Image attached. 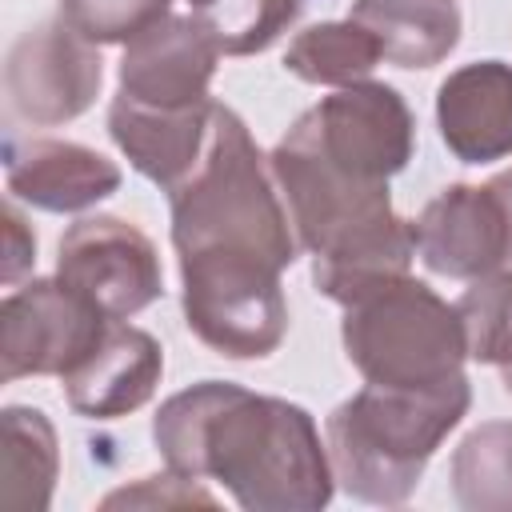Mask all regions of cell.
Segmentation results:
<instances>
[{
	"mask_svg": "<svg viewBox=\"0 0 512 512\" xmlns=\"http://www.w3.org/2000/svg\"><path fill=\"white\" fill-rule=\"evenodd\" d=\"M152 440L172 472L224 484L244 512H320L336 488L316 420L292 400L228 380L168 396Z\"/></svg>",
	"mask_w": 512,
	"mask_h": 512,
	"instance_id": "6da1fadb",
	"label": "cell"
},
{
	"mask_svg": "<svg viewBox=\"0 0 512 512\" xmlns=\"http://www.w3.org/2000/svg\"><path fill=\"white\" fill-rule=\"evenodd\" d=\"M272 184L268 156L256 148L248 124L216 100L204 156L168 192L176 256H244L284 272L300 256V240Z\"/></svg>",
	"mask_w": 512,
	"mask_h": 512,
	"instance_id": "7a4b0ae2",
	"label": "cell"
},
{
	"mask_svg": "<svg viewBox=\"0 0 512 512\" xmlns=\"http://www.w3.org/2000/svg\"><path fill=\"white\" fill-rule=\"evenodd\" d=\"M472 404L468 376L440 388L364 384L324 420V444L336 484L364 504H404L444 436Z\"/></svg>",
	"mask_w": 512,
	"mask_h": 512,
	"instance_id": "3957f363",
	"label": "cell"
},
{
	"mask_svg": "<svg viewBox=\"0 0 512 512\" xmlns=\"http://www.w3.org/2000/svg\"><path fill=\"white\" fill-rule=\"evenodd\" d=\"M340 340L352 368L388 388H440L464 376L468 360L456 304L408 272L344 304Z\"/></svg>",
	"mask_w": 512,
	"mask_h": 512,
	"instance_id": "277c9868",
	"label": "cell"
},
{
	"mask_svg": "<svg viewBox=\"0 0 512 512\" xmlns=\"http://www.w3.org/2000/svg\"><path fill=\"white\" fill-rule=\"evenodd\" d=\"M180 304L188 332L228 360H264L288 332L280 268L244 256L180 260Z\"/></svg>",
	"mask_w": 512,
	"mask_h": 512,
	"instance_id": "5b68a950",
	"label": "cell"
},
{
	"mask_svg": "<svg viewBox=\"0 0 512 512\" xmlns=\"http://www.w3.org/2000/svg\"><path fill=\"white\" fill-rule=\"evenodd\" d=\"M112 316L64 280H28L0 304V380L68 376L104 336Z\"/></svg>",
	"mask_w": 512,
	"mask_h": 512,
	"instance_id": "8992f818",
	"label": "cell"
},
{
	"mask_svg": "<svg viewBox=\"0 0 512 512\" xmlns=\"http://www.w3.org/2000/svg\"><path fill=\"white\" fill-rule=\"evenodd\" d=\"M296 124L336 168L360 180H392L416 148V120L404 96L380 80L336 88Z\"/></svg>",
	"mask_w": 512,
	"mask_h": 512,
	"instance_id": "52a82bcc",
	"label": "cell"
},
{
	"mask_svg": "<svg viewBox=\"0 0 512 512\" xmlns=\"http://www.w3.org/2000/svg\"><path fill=\"white\" fill-rule=\"evenodd\" d=\"M56 280L112 320L144 312L164 292L156 244L120 216H80L60 236Z\"/></svg>",
	"mask_w": 512,
	"mask_h": 512,
	"instance_id": "ba28073f",
	"label": "cell"
},
{
	"mask_svg": "<svg viewBox=\"0 0 512 512\" xmlns=\"http://www.w3.org/2000/svg\"><path fill=\"white\" fill-rule=\"evenodd\" d=\"M104 84L96 44L76 36L64 20L28 28L4 60V96L12 116L36 128L68 124L88 112Z\"/></svg>",
	"mask_w": 512,
	"mask_h": 512,
	"instance_id": "9c48e42d",
	"label": "cell"
},
{
	"mask_svg": "<svg viewBox=\"0 0 512 512\" xmlns=\"http://www.w3.org/2000/svg\"><path fill=\"white\" fill-rule=\"evenodd\" d=\"M220 44L200 16H164L124 44L120 92L152 108L204 104L220 64Z\"/></svg>",
	"mask_w": 512,
	"mask_h": 512,
	"instance_id": "30bf717a",
	"label": "cell"
},
{
	"mask_svg": "<svg viewBox=\"0 0 512 512\" xmlns=\"http://www.w3.org/2000/svg\"><path fill=\"white\" fill-rule=\"evenodd\" d=\"M416 256L448 280H476L508 264V224L488 184H448L412 220Z\"/></svg>",
	"mask_w": 512,
	"mask_h": 512,
	"instance_id": "8fae6325",
	"label": "cell"
},
{
	"mask_svg": "<svg viewBox=\"0 0 512 512\" xmlns=\"http://www.w3.org/2000/svg\"><path fill=\"white\" fill-rule=\"evenodd\" d=\"M8 192L40 212H84L120 188V168L76 140L4 136Z\"/></svg>",
	"mask_w": 512,
	"mask_h": 512,
	"instance_id": "7c38bea8",
	"label": "cell"
},
{
	"mask_svg": "<svg viewBox=\"0 0 512 512\" xmlns=\"http://www.w3.org/2000/svg\"><path fill=\"white\" fill-rule=\"evenodd\" d=\"M160 372H164V352L156 336L136 324L108 320L100 344L60 380L72 412L88 420H116L152 400Z\"/></svg>",
	"mask_w": 512,
	"mask_h": 512,
	"instance_id": "4fadbf2b",
	"label": "cell"
},
{
	"mask_svg": "<svg viewBox=\"0 0 512 512\" xmlns=\"http://www.w3.org/2000/svg\"><path fill=\"white\" fill-rule=\"evenodd\" d=\"M436 124L460 164L512 156V64L476 60L448 72L436 88Z\"/></svg>",
	"mask_w": 512,
	"mask_h": 512,
	"instance_id": "5bb4252c",
	"label": "cell"
},
{
	"mask_svg": "<svg viewBox=\"0 0 512 512\" xmlns=\"http://www.w3.org/2000/svg\"><path fill=\"white\" fill-rule=\"evenodd\" d=\"M212 108L216 100L188 108H152L116 92L108 108V132L140 176L172 192L204 156L212 132Z\"/></svg>",
	"mask_w": 512,
	"mask_h": 512,
	"instance_id": "9a60e30c",
	"label": "cell"
},
{
	"mask_svg": "<svg viewBox=\"0 0 512 512\" xmlns=\"http://www.w3.org/2000/svg\"><path fill=\"white\" fill-rule=\"evenodd\" d=\"M348 16L376 36L396 68H432L460 44L456 0H352Z\"/></svg>",
	"mask_w": 512,
	"mask_h": 512,
	"instance_id": "2e32d148",
	"label": "cell"
},
{
	"mask_svg": "<svg viewBox=\"0 0 512 512\" xmlns=\"http://www.w3.org/2000/svg\"><path fill=\"white\" fill-rule=\"evenodd\" d=\"M4 424V488L0 504L12 512H44L52 504V488L60 476L56 428L40 408L8 404L0 412Z\"/></svg>",
	"mask_w": 512,
	"mask_h": 512,
	"instance_id": "e0dca14e",
	"label": "cell"
},
{
	"mask_svg": "<svg viewBox=\"0 0 512 512\" xmlns=\"http://www.w3.org/2000/svg\"><path fill=\"white\" fill-rule=\"evenodd\" d=\"M384 60L376 36L360 28L352 16L348 20H324L292 36L284 52V68L300 76L304 84H324V88H348L372 76V68Z\"/></svg>",
	"mask_w": 512,
	"mask_h": 512,
	"instance_id": "ac0fdd59",
	"label": "cell"
},
{
	"mask_svg": "<svg viewBox=\"0 0 512 512\" xmlns=\"http://www.w3.org/2000/svg\"><path fill=\"white\" fill-rule=\"evenodd\" d=\"M452 496L464 512H512V420H488L460 440Z\"/></svg>",
	"mask_w": 512,
	"mask_h": 512,
	"instance_id": "d6986e66",
	"label": "cell"
},
{
	"mask_svg": "<svg viewBox=\"0 0 512 512\" xmlns=\"http://www.w3.org/2000/svg\"><path fill=\"white\" fill-rule=\"evenodd\" d=\"M468 356L480 364H512V272L496 268L488 276L468 280L464 296L456 300Z\"/></svg>",
	"mask_w": 512,
	"mask_h": 512,
	"instance_id": "ffe728a7",
	"label": "cell"
},
{
	"mask_svg": "<svg viewBox=\"0 0 512 512\" xmlns=\"http://www.w3.org/2000/svg\"><path fill=\"white\" fill-rule=\"evenodd\" d=\"M304 0H212L204 12H192L208 24L224 56L264 52L296 16Z\"/></svg>",
	"mask_w": 512,
	"mask_h": 512,
	"instance_id": "44dd1931",
	"label": "cell"
},
{
	"mask_svg": "<svg viewBox=\"0 0 512 512\" xmlns=\"http://www.w3.org/2000/svg\"><path fill=\"white\" fill-rule=\"evenodd\" d=\"M168 8L172 0H60V20L88 44H128Z\"/></svg>",
	"mask_w": 512,
	"mask_h": 512,
	"instance_id": "7402d4cb",
	"label": "cell"
},
{
	"mask_svg": "<svg viewBox=\"0 0 512 512\" xmlns=\"http://www.w3.org/2000/svg\"><path fill=\"white\" fill-rule=\"evenodd\" d=\"M104 508H180V504H216L192 476H180V472H164V476H144L140 484L132 488H120L112 496L100 500Z\"/></svg>",
	"mask_w": 512,
	"mask_h": 512,
	"instance_id": "603a6c76",
	"label": "cell"
},
{
	"mask_svg": "<svg viewBox=\"0 0 512 512\" xmlns=\"http://www.w3.org/2000/svg\"><path fill=\"white\" fill-rule=\"evenodd\" d=\"M32 264H36V236L24 224L20 208L4 204V268H0L4 284H16Z\"/></svg>",
	"mask_w": 512,
	"mask_h": 512,
	"instance_id": "cb8c5ba5",
	"label": "cell"
},
{
	"mask_svg": "<svg viewBox=\"0 0 512 512\" xmlns=\"http://www.w3.org/2000/svg\"><path fill=\"white\" fill-rule=\"evenodd\" d=\"M488 188L496 192V200H500V208H504V224H508V264H512V168H508V172H496V176L488 180Z\"/></svg>",
	"mask_w": 512,
	"mask_h": 512,
	"instance_id": "d4e9b609",
	"label": "cell"
},
{
	"mask_svg": "<svg viewBox=\"0 0 512 512\" xmlns=\"http://www.w3.org/2000/svg\"><path fill=\"white\" fill-rule=\"evenodd\" d=\"M500 384H504V392L512 396V364H504V368H500Z\"/></svg>",
	"mask_w": 512,
	"mask_h": 512,
	"instance_id": "484cf974",
	"label": "cell"
},
{
	"mask_svg": "<svg viewBox=\"0 0 512 512\" xmlns=\"http://www.w3.org/2000/svg\"><path fill=\"white\" fill-rule=\"evenodd\" d=\"M188 4H192V12H204V8L212 4V0H188Z\"/></svg>",
	"mask_w": 512,
	"mask_h": 512,
	"instance_id": "4316f807",
	"label": "cell"
}]
</instances>
